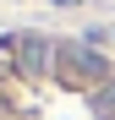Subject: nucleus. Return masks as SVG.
<instances>
[{"label":"nucleus","mask_w":115,"mask_h":120,"mask_svg":"<svg viewBox=\"0 0 115 120\" xmlns=\"http://www.w3.org/2000/svg\"><path fill=\"white\" fill-rule=\"evenodd\" d=\"M55 55L60 49H55V38H44V33H22L16 38V71L22 76H44Z\"/></svg>","instance_id":"1"},{"label":"nucleus","mask_w":115,"mask_h":120,"mask_svg":"<svg viewBox=\"0 0 115 120\" xmlns=\"http://www.w3.org/2000/svg\"><path fill=\"white\" fill-rule=\"evenodd\" d=\"M60 55L71 60L77 71H88V76H99V82H110V66H104V60L93 55V49H82V44H71V49H60Z\"/></svg>","instance_id":"2"}]
</instances>
